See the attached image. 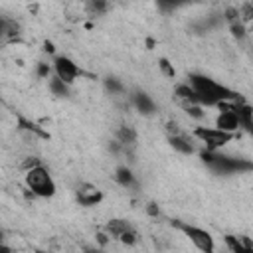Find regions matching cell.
I'll return each instance as SVG.
<instances>
[{
  "mask_svg": "<svg viewBox=\"0 0 253 253\" xmlns=\"http://www.w3.org/2000/svg\"><path fill=\"white\" fill-rule=\"evenodd\" d=\"M188 4H192V0H156L158 10H162V12H176Z\"/></svg>",
  "mask_w": 253,
  "mask_h": 253,
  "instance_id": "19",
  "label": "cell"
},
{
  "mask_svg": "<svg viewBox=\"0 0 253 253\" xmlns=\"http://www.w3.org/2000/svg\"><path fill=\"white\" fill-rule=\"evenodd\" d=\"M146 211H148L150 215H158V213H160V210H158L154 204H148V206H146Z\"/></svg>",
  "mask_w": 253,
  "mask_h": 253,
  "instance_id": "26",
  "label": "cell"
},
{
  "mask_svg": "<svg viewBox=\"0 0 253 253\" xmlns=\"http://www.w3.org/2000/svg\"><path fill=\"white\" fill-rule=\"evenodd\" d=\"M128 101H130V105L134 107V111L140 113L142 117H152V115H156V111H158L154 99H152L146 91H142V89H134V91H130Z\"/></svg>",
  "mask_w": 253,
  "mask_h": 253,
  "instance_id": "8",
  "label": "cell"
},
{
  "mask_svg": "<svg viewBox=\"0 0 253 253\" xmlns=\"http://www.w3.org/2000/svg\"><path fill=\"white\" fill-rule=\"evenodd\" d=\"M75 198H77L79 206H83V208H95V206H99V204L103 202L105 194H103V190L97 188L95 184H87V182H83V184L77 186V190H75Z\"/></svg>",
  "mask_w": 253,
  "mask_h": 253,
  "instance_id": "7",
  "label": "cell"
},
{
  "mask_svg": "<svg viewBox=\"0 0 253 253\" xmlns=\"http://www.w3.org/2000/svg\"><path fill=\"white\" fill-rule=\"evenodd\" d=\"M192 136L198 138V142H202L206 146V150L215 152V150H221L227 142H231L235 134L227 132V130H221L213 125V126H196L192 130Z\"/></svg>",
  "mask_w": 253,
  "mask_h": 253,
  "instance_id": "5",
  "label": "cell"
},
{
  "mask_svg": "<svg viewBox=\"0 0 253 253\" xmlns=\"http://www.w3.org/2000/svg\"><path fill=\"white\" fill-rule=\"evenodd\" d=\"M36 73H38L40 79H49L51 73H53V65L45 63V61H38V65H36Z\"/></svg>",
  "mask_w": 253,
  "mask_h": 253,
  "instance_id": "23",
  "label": "cell"
},
{
  "mask_svg": "<svg viewBox=\"0 0 253 253\" xmlns=\"http://www.w3.org/2000/svg\"><path fill=\"white\" fill-rule=\"evenodd\" d=\"M115 182H117L121 188H125V190L136 188V176H134V172H132L128 166H125V164H121V166L115 168Z\"/></svg>",
  "mask_w": 253,
  "mask_h": 253,
  "instance_id": "15",
  "label": "cell"
},
{
  "mask_svg": "<svg viewBox=\"0 0 253 253\" xmlns=\"http://www.w3.org/2000/svg\"><path fill=\"white\" fill-rule=\"evenodd\" d=\"M47 89H49L51 95H55V97H59V99H65V97H69V93H71V85L65 83L63 79H59L57 75H51V77L47 79Z\"/></svg>",
  "mask_w": 253,
  "mask_h": 253,
  "instance_id": "16",
  "label": "cell"
},
{
  "mask_svg": "<svg viewBox=\"0 0 253 253\" xmlns=\"http://www.w3.org/2000/svg\"><path fill=\"white\" fill-rule=\"evenodd\" d=\"M223 243L233 253H249V251H253V241L247 235H231V233H227V235H223Z\"/></svg>",
  "mask_w": 253,
  "mask_h": 253,
  "instance_id": "12",
  "label": "cell"
},
{
  "mask_svg": "<svg viewBox=\"0 0 253 253\" xmlns=\"http://www.w3.org/2000/svg\"><path fill=\"white\" fill-rule=\"evenodd\" d=\"M158 67H160V71L166 75V77H174L176 75V69H174V65L166 59V57H160L158 59Z\"/></svg>",
  "mask_w": 253,
  "mask_h": 253,
  "instance_id": "24",
  "label": "cell"
},
{
  "mask_svg": "<svg viewBox=\"0 0 253 253\" xmlns=\"http://www.w3.org/2000/svg\"><path fill=\"white\" fill-rule=\"evenodd\" d=\"M227 26H229V32H231V36H233L235 40H243V38L247 36V28H245V22L237 20V22H231V24H227Z\"/></svg>",
  "mask_w": 253,
  "mask_h": 253,
  "instance_id": "22",
  "label": "cell"
},
{
  "mask_svg": "<svg viewBox=\"0 0 253 253\" xmlns=\"http://www.w3.org/2000/svg\"><path fill=\"white\" fill-rule=\"evenodd\" d=\"M231 107H233V111L237 113L239 128H243L247 134L253 136V107H251L249 103H245L243 99L231 101Z\"/></svg>",
  "mask_w": 253,
  "mask_h": 253,
  "instance_id": "10",
  "label": "cell"
},
{
  "mask_svg": "<svg viewBox=\"0 0 253 253\" xmlns=\"http://www.w3.org/2000/svg\"><path fill=\"white\" fill-rule=\"evenodd\" d=\"M136 130L132 128V126H128V125H121L119 128H117V132H115V140L123 146V150H128V148H132L134 144H136Z\"/></svg>",
  "mask_w": 253,
  "mask_h": 253,
  "instance_id": "13",
  "label": "cell"
},
{
  "mask_svg": "<svg viewBox=\"0 0 253 253\" xmlns=\"http://www.w3.org/2000/svg\"><path fill=\"white\" fill-rule=\"evenodd\" d=\"M24 182H26V188L32 192V196H38V198H43V200L53 198L55 192H57V184H55L53 176L49 174V170L43 164L28 168L26 176H24Z\"/></svg>",
  "mask_w": 253,
  "mask_h": 253,
  "instance_id": "3",
  "label": "cell"
},
{
  "mask_svg": "<svg viewBox=\"0 0 253 253\" xmlns=\"http://www.w3.org/2000/svg\"><path fill=\"white\" fill-rule=\"evenodd\" d=\"M184 111H186V115L188 117H192V119H204V105H200V103H186L184 105Z\"/></svg>",
  "mask_w": 253,
  "mask_h": 253,
  "instance_id": "21",
  "label": "cell"
},
{
  "mask_svg": "<svg viewBox=\"0 0 253 253\" xmlns=\"http://www.w3.org/2000/svg\"><path fill=\"white\" fill-rule=\"evenodd\" d=\"M168 142H170V146H172L176 152H180V154H184V156L196 154V146H194L192 138H190V136H186V134H182L180 130H178V132L168 134Z\"/></svg>",
  "mask_w": 253,
  "mask_h": 253,
  "instance_id": "11",
  "label": "cell"
},
{
  "mask_svg": "<svg viewBox=\"0 0 253 253\" xmlns=\"http://www.w3.org/2000/svg\"><path fill=\"white\" fill-rule=\"evenodd\" d=\"M0 34L4 40H10V38H18L20 34V24L16 20H10L6 16H2V22H0Z\"/></svg>",
  "mask_w": 253,
  "mask_h": 253,
  "instance_id": "18",
  "label": "cell"
},
{
  "mask_svg": "<svg viewBox=\"0 0 253 253\" xmlns=\"http://www.w3.org/2000/svg\"><path fill=\"white\" fill-rule=\"evenodd\" d=\"M43 45H45V51H49V53H53V45H51L49 42H45Z\"/></svg>",
  "mask_w": 253,
  "mask_h": 253,
  "instance_id": "27",
  "label": "cell"
},
{
  "mask_svg": "<svg viewBox=\"0 0 253 253\" xmlns=\"http://www.w3.org/2000/svg\"><path fill=\"white\" fill-rule=\"evenodd\" d=\"M217 109H219V113L215 117V126L235 134L239 130V119H237V113L231 107V101L229 103H221Z\"/></svg>",
  "mask_w": 253,
  "mask_h": 253,
  "instance_id": "9",
  "label": "cell"
},
{
  "mask_svg": "<svg viewBox=\"0 0 253 253\" xmlns=\"http://www.w3.org/2000/svg\"><path fill=\"white\" fill-rule=\"evenodd\" d=\"M202 160L204 164L213 170L215 174H221V176H231V174H245V172H251L253 170V162L251 160H245V158H235V156H229V154H221L219 150L211 152V150H204L202 154Z\"/></svg>",
  "mask_w": 253,
  "mask_h": 253,
  "instance_id": "2",
  "label": "cell"
},
{
  "mask_svg": "<svg viewBox=\"0 0 253 253\" xmlns=\"http://www.w3.org/2000/svg\"><path fill=\"white\" fill-rule=\"evenodd\" d=\"M103 87H105L111 95H121V93H125V85H123V81L117 79V77H111V75L103 79Z\"/></svg>",
  "mask_w": 253,
  "mask_h": 253,
  "instance_id": "20",
  "label": "cell"
},
{
  "mask_svg": "<svg viewBox=\"0 0 253 253\" xmlns=\"http://www.w3.org/2000/svg\"><path fill=\"white\" fill-rule=\"evenodd\" d=\"M239 16H241V22H253V4H243L239 8Z\"/></svg>",
  "mask_w": 253,
  "mask_h": 253,
  "instance_id": "25",
  "label": "cell"
},
{
  "mask_svg": "<svg viewBox=\"0 0 253 253\" xmlns=\"http://www.w3.org/2000/svg\"><path fill=\"white\" fill-rule=\"evenodd\" d=\"M103 229L109 233V237H113V239L119 241L128 229H132V225H130L126 219H123V217H113V219H109V221L105 223Z\"/></svg>",
  "mask_w": 253,
  "mask_h": 253,
  "instance_id": "14",
  "label": "cell"
},
{
  "mask_svg": "<svg viewBox=\"0 0 253 253\" xmlns=\"http://www.w3.org/2000/svg\"><path fill=\"white\" fill-rule=\"evenodd\" d=\"M53 75H57L59 79H63L65 83L73 85L77 81V77L81 75V67L69 57V55H63V53H57L53 57Z\"/></svg>",
  "mask_w": 253,
  "mask_h": 253,
  "instance_id": "6",
  "label": "cell"
},
{
  "mask_svg": "<svg viewBox=\"0 0 253 253\" xmlns=\"http://www.w3.org/2000/svg\"><path fill=\"white\" fill-rule=\"evenodd\" d=\"M174 95L186 105V103H198V97H196V91H194V87L188 83V81H184V83H178L176 87H174Z\"/></svg>",
  "mask_w": 253,
  "mask_h": 253,
  "instance_id": "17",
  "label": "cell"
},
{
  "mask_svg": "<svg viewBox=\"0 0 253 253\" xmlns=\"http://www.w3.org/2000/svg\"><path fill=\"white\" fill-rule=\"evenodd\" d=\"M251 24H253V22H251Z\"/></svg>",
  "mask_w": 253,
  "mask_h": 253,
  "instance_id": "28",
  "label": "cell"
},
{
  "mask_svg": "<svg viewBox=\"0 0 253 253\" xmlns=\"http://www.w3.org/2000/svg\"><path fill=\"white\" fill-rule=\"evenodd\" d=\"M188 83L194 87L198 103L204 107H219L221 103H229V101H237L241 99L237 91L229 89L227 85L211 79L210 75L204 73H190L188 75Z\"/></svg>",
  "mask_w": 253,
  "mask_h": 253,
  "instance_id": "1",
  "label": "cell"
},
{
  "mask_svg": "<svg viewBox=\"0 0 253 253\" xmlns=\"http://www.w3.org/2000/svg\"><path fill=\"white\" fill-rule=\"evenodd\" d=\"M172 225L182 231L196 249L204 251V253H211L215 249V239L213 235L206 229V227H200V225H194V223H188V221H172Z\"/></svg>",
  "mask_w": 253,
  "mask_h": 253,
  "instance_id": "4",
  "label": "cell"
}]
</instances>
